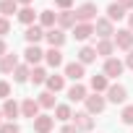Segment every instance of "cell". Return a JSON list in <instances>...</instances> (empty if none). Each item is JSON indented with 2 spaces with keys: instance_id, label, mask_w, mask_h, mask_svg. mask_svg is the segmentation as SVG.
<instances>
[{
  "instance_id": "obj_32",
  "label": "cell",
  "mask_w": 133,
  "mask_h": 133,
  "mask_svg": "<svg viewBox=\"0 0 133 133\" xmlns=\"http://www.w3.org/2000/svg\"><path fill=\"white\" fill-rule=\"evenodd\" d=\"M120 117H123V123H125V125H133V104H125V107H123V112H120Z\"/></svg>"
},
{
  "instance_id": "obj_29",
  "label": "cell",
  "mask_w": 133,
  "mask_h": 133,
  "mask_svg": "<svg viewBox=\"0 0 133 133\" xmlns=\"http://www.w3.org/2000/svg\"><path fill=\"white\" fill-rule=\"evenodd\" d=\"M73 117V112H71V104H57L55 107V120H60V123H68Z\"/></svg>"
},
{
  "instance_id": "obj_37",
  "label": "cell",
  "mask_w": 133,
  "mask_h": 133,
  "mask_svg": "<svg viewBox=\"0 0 133 133\" xmlns=\"http://www.w3.org/2000/svg\"><path fill=\"white\" fill-rule=\"evenodd\" d=\"M60 133H81V130H78L76 125H68V123H65V125L60 128Z\"/></svg>"
},
{
  "instance_id": "obj_31",
  "label": "cell",
  "mask_w": 133,
  "mask_h": 133,
  "mask_svg": "<svg viewBox=\"0 0 133 133\" xmlns=\"http://www.w3.org/2000/svg\"><path fill=\"white\" fill-rule=\"evenodd\" d=\"M37 102H39V107H44V110L57 107V104H55V94H52V91H42V94L37 97Z\"/></svg>"
},
{
  "instance_id": "obj_43",
  "label": "cell",
  "mask_w": 133,
  "mask_h": 133,
  "mask_svg": "<svg viewBox=\"0 0 133 133\" xmlns=\"http://www.w3.org/2000/svg\"><path fill=\"white\" fill-rule=\"evenodd\" d=\"M0 125H3V110H0Z\"/></svg>"
},
{
  "instance_id": "obj_1",
  "label": "cell",
  "mask_w": 133,
  "mask_h": 133,
  "mask_svg": "<svg viewBox=\"0 0 133 133\" xmlns=\"http://www.w3.org/2000/svg\"><path fill=\"white\" fill-rule=\"evenodd\" d=\"M84 104H86V112H89V115H99V112L107 107V97H102V94H89V97L84 99Z\"/></svg>"
},
{
  "instance_id": "obj_19",
  "label": "cell",
  "mask_w": 133,
  "mask_h": 133,
  "mask_svg": "<svg viewBox=\"0 0 133 133\" xmlns=\"http://www.w3.org/2000/svg\"><path fill=\"white\" fill-rule=\"evenodd\" d=\"M125 16H128V11H125L120 3H110V5H107V18H110L112 24L120 21V18H125Z\"/></svg>"
},
{
  "instance_id": "obj_12",
  "label": "cell",
  "mask_w": 133,
  "mask_h": 133,
  "mask_svg": "<svg viewBox=\"0 0 133 133\" xmlns=\"http://www.w3.org/2000/svg\"><path fill=\"white\" fill-rule=\"evenodd\" d=\"M44 34H47V31H44L42 26H37V24H34V26H26V31H24V39H26L29 44H39V42L44 39Z\"/></svg>"
},
{
  "instance_id": "obj_27",
  "label": "cell",
  "mask_w": 133,
  "mask_h": 133,
  "mask_svg": "<svg viewBox=\"0 0 133 133\" xmlns=\"http://www.w3.org/2000/svg\"><path fill=\"white\" fill-rule=\"evenodd\" d=\"M47 78H50V76H47V71L42 68V65H34V68H31V78H29V81H31L34 86H42V84H47Z\"/></svg>"
},
{
  "instance_id": "obj_30",
  "label": "cell",
  "mask_w": 133,
  "mask_h": 133,
  "mask_svg": "<svg viewBox=\"0 0 133 133\" xmlns=\"http://www.w3.org/2000/svg\"><path fill=\"white\" fill-rule=\"evenodd\" d=\"M13 13H18V3L16 0H3V3H0V16H13Z\"/></svg>"
},
{
  "instance_id": "obj_39",
  "label": "cell",
  "mask_w": 133,
  "mask_h": 133,
  "mask_svg": "<svg viewBox=\"0 0 133 133\" xmlns=\"http://www.w3.org/2000/svg\"><path fill=\"white\" fill-rule=\"evenodd\" d=\"M125 68H133V50H130L128 57H125Z\"/></svg>"
},
{
  "instance_id": "obj_35",
  "label": "cell",
  "mask_w": 133,
  "mask_h": 133,
  "mask_svg": "<svg viewBox=\"0 0 133 133\" xmlns=\"http://www.w3.org/2000/svg\"><path fill=\"white\" fill-rule=\"evenodd\" d=\"M0 97H3V99H11V84H8V81H0Z\"/></svg>"
},
{
  "instance_id": "obj_15",
  "label": "cell",
  "mask_w": 133,
  "mask_h": 133,
  "mask_svg": "<svg viewBox=\"0 0 133 133\" xmlns=\"http://www.w3.org/2000/svg\"><path fill=\"white\" fill-rule=\"evenodd\" d=\"M52 125H55V117H50V115H37L34 117V130L37 133H50Z\"/></svg>"
},
{
  "instance_id": "obj_3",
  "label": "cell",
  "mask_w": 133,
  "mask_h": 133,
  "mask_svg": "<svg viewBox=\"0 0 133 133\" xmlns=\"http://www.w3.org/2000/svg\"><path fill=\"white\" fill-rule=\"evenodd\" d=\"M76 18H78V24H91V21H97V5H94V3L78 5V8H76Z\"/></svg>"
},
{
  "instance_id": "obj_33",
  "label": "cell",
  "mask_w": 133,
  "mask_h": 133,
  "mask_svg": "<svg viewBox=\"0 0 133 133\" xmlns=\"http://www.w3.org/2000/svg\"><path fill=\"white\" fill-rule=\"evenodd\" d=\"M0 133H21V128H18L16 123H11V120H8V123L0 125Z\"/></svg>"
},
{
  "instance_id": "obj_21",
  "label": "cell",
  "mask_w": 133,
  "mask_h": 133,
  "mask_svg": "<svg viewBox=\"0 0 133 133\" xmlns=\"http://www.w3.org/2000/svg\"><path fill=\"white\" fill-rule=\"evenodd\" d=\"M86 97H89V91H86L84 84H73V86L68 89V99H71V102H84Z\"/></svg>"
},
{
  "instance_id": "obj_11",
  "label": "cell",
  "mask_w": 133,
  "mask_h": 133,
  "mask_svg": "<svg viewBox=\"0 0 133 133\" xmlns=\"http://www.w3.org/2000/svg\"><path fill=\"white\" fill-rule=\"evenodd\" d=\"M24 60H26V65H31V68H34L37 63H42V60H44V52H42L37 44H29V47H26V52H24Z\"/></svg>"
},
{
  "instance_id": "obj_40",
  "label": "cell",
  "mask_w": 133,
  "mask_h": 133,
  "mask_svg": "<svg viewBox=\"0 0 133 133\" xmlns=\"http://www.w3.org/2000/svg\"><path fill=\"white\" fill-rule=\"evenodd\" d=\"M3 55H8V47H5V42H3V37H0V57Z\"/></svg>"
},
{
  "instance_id": "obj_23",
  "label": "cell",
  "mask_w": 133,
  "mask_h": 133,
  "mask_svg": "<svg viewBox=\"0 0 133 133\" xmlns=\"http://www.w3.org/2000/svg\"><path fill=\"white\" fill-rule=\"evenodd\" d=\"M112 52H115V42L112 39H99L97 42V55H102L107 60V57H112Z\"/></svg>"
},
{
  "instance_id": "obj_16",
  "label": "cell",
  "mask_w": 133,
  "mask_h": 133,
  "mask_svg": "<svg viewBox=\"0 0 133 133\" xmlns=\"http://www.w3.org/2000/svg\"><path fill=\"white\" fill-rule=\"evenodd\" d=\"M18 65H21V63H18V57H16V55H11V52L0 57V71H3V73H13Z\"/></svg>"
},
{
  "instance_id": "obj_14",
  "label": "cell",
  "mask_w": 133,
  "mask_h": 133,
  "mask_svg": "<svg viewBox=\"0 0 133 133\" xmlns=\"http://www.w3.org/2000/svg\"><path fill=\"white\" fill-rule=\"evenodd\" d=\"M21 115L34 120V117L39 115V102H37V99H31V97H26V99L21 102Z\"/></svg>"
},
{
  "instance_id": "obj_7",
  "label": "cell",
  "mask_w": 133,
  "mask_h": 133,
  "mask_svg": "<svg viewBox=\"0 0 133 133\" xmlns=\"http://www.w3.org/2000/svg\"><path fill=\"white\" fill-rule=\"evenodd\" d=\"M73 125H76L81 133H89V130L94 128V120H91V115L84 110V112H76V115H73Z\"/></svg>"
},
{
  "instance_id": "obj_34",
  "label": "cell",
  "mask_w": 133,
  "mask_h": 133,
  "mask_svg": "<svg viewBox=\"0 0 133 133\" xmlns=\"http://www.w3.org/2000/svg\"><path fill=\"white\" fill-rule=\"evenodd\" d=\"M8 31H11V21H8L5 16H0V37H5Z\"/></svg>"
},
{
  "instance_id": "obj_10",
  "label": "cell",
  "mask_w": 133,
  "mask_h": 133,
  "mask_svg": "<svg viewBox=\"0 0 133 133\" xmlns=\"http://www.w3.org/2000/svg\"><path fill=\"white\" fill-rule=\"evenodd\" d=\"M84 65L76 60V63H68L65 65V78H71V81H76V84H81V78H84Z\"/></svg>"
},
{
  "instance_id": "obj_38",
  "label": "cell",
  "mask_w": 133,
  "mask_h": 133,
  "mask_svg": "<svg viewBox=\"0 0 133 133\" xmlns=\"http://www.w3.org/2000/svg\"><path fill=\"white\" fill-rule=\"evenodd\" d=\"M117 3H120L125 11H133V0H117Z\"/></svg>"
},
{
  "instance_id": "obj_41",
  "label": "cell",
  "mask_w": 133,
  "mask_h": 133,
  "mask_svg": "<svg viewBox=\"0 0 133 133\" xmlns=\"http://www.w3.org/2000/svg\"><path fill=\"white\" fill-rule=\"evenodd\" d=\"M128 29L133 31V13H128Z\"/></svg>"
},
{
  "instance_id": "obj_9",
  "label": "cell",
  "mask_w": 133,
  "mask_h": 133,
  "mask_svg": "<svg viewBox=\"0 0 133 133\" xmlns=\"http://www.w3.org/2000/svg\"><path fill=\"white\" fill-rule=\"evenodd\" d=\"M78 24V18H76V11H60L57 13V26L65 31V29H73Z\"/></svg>"
},
{
  "instance_id": "obj_28",
  "label": "cell",
  "mask_w": 133,
  "mask_h": 133,
  "mask_svg": "<svg viewBox=\"0 0 133 133\" xmlns=\"http://www.w3.org/2000/svg\"><path fill=\"white\" fill-rule=\"evenodd\" d=\"M18 21H21L24 26H34V21H37V13H34V8H31V5L21 8V11H18Z\"/></svg>"
},
{
  "instance_id": "obj_4",
  "label": "cell",
  "mask_w": 133,
  "mask_h": 133,
  "mask_svg": "<svg viewBox=\"0 0 133 133\" xmlns=\"http://www.w3.org/2000/svg\"><path fill=\"white\" fill-rule=\"evenodd\" d=\"M123 71H125V63L123 60H117V57H107L104 60V76L107 78H117V76H123Z\"/></svg>"
},
{
  "instance_id": "obj_5",
  "label": "cell",
  "mask_w": 133,
  "mask_h": 133,
  "mask_svg": "<svg viewBox=\"0 0 133 133\" xmlns=\"http://www.w3.org/2000/svg\"><path fill=\"white\" fill-rule=\"evenodd\" d=\"M94 34H99V39H112L115 37V26H112V21L104 16V18H97V24H94Z\"/></svg>"
},
{
  "instance_id": "obj_25",
  "label": "cell",
  "mask_w": 133,
  "mask_h": 133,
  "mask_svg": "<svg viewBox=\"0 0 133 133\" xmlns=\"http://www.w3.org/2000/svg\"><path fill=\"white\" fill-rule=\"evenodd\" d=\"M91 89H94V94H102V91H107V89H110V78H107L104 73H99V76H91Z\"/></svg>"
},
{
  "instance_id": "obj_22",
  "label": "cell",
  "mask_w": 133,
  "mask_h": 133,
  "mask_svg": "<svg viewBox=\"0 0 133 133\" xmlns=\"http://www.w3.org/2000/svg\"><path fill=\"white\" fill-rule=\"evenodd\" d=\"M44 60H47L50 68H57V65H63V52H60L57 47H50V50L44 52Z\"/></svg>"
},
{
  "instance_id": "obj_26",
  "label": "cell",
  "mask_w": 133,
  "mask_h": 133,
  "mask_svg": "<svg viewBox=\"0 0 133 133\" xmlns=\"http://www.w3.org/2000/svg\"><path fill=\"white\" fill-rule=\"evenodd\" d=\"M29 78H31V65L24 63V65H18V68L13 71V81H16V84H26Z\"/></svg>"
},
{
  "instance_id": "obj_8",
  "label": "cell",
  "mask_w": 133,
  "mask_h": 133,
  "mask_svg": "<svg viewBox=\"0 0 133 133\" xmlns=\"http://www.w3.org/2000/svg\"><path fill=\"white\" fill-rule=\"evenodd\" d=\"M44 39L50 42V47H63L65 44V31L60 29V26H55V29H47V34H44Z\"/></svg>"
},
{
  "instance_id": "obj_13",
  "label": "cell",
  "mask_w": 133,
  "mask_h": 133,
  "mask_svg": "<svg viewBox=\"0 0 133 133\" xmlns=\"http://www.w3.org/2000/svg\"><path fill=\"white\" fill-rule=\"evenodd\" d=\"M0 110H3V117H8L11 123H13V117H18V115H21V104H18L16 99H5Z\"/></svg>"
},
{
  "instance_id": "obj_20",
  "label": "cell",
  "mask_w": 133,
  "mask_h": 133,
  "mask_svg": "<svg viewBox=\"0 0 133 133\" xmlns=\"http://www.w3.org/2000/svg\"><path fill=\"white\" fill-rule=\"evenodd\" d=\"M97 57H99V55H97V47H89V44H86V47L78 50V63H81V65H89V63H94Z\"/></svg>"
},
{
  "instance_id": "obj_2",
  "label": "cell",
  "mask_w": 133,
  "mask_h": 133,
  "mask_svg": "<svg viewBox=\"0 0 133 133\" xmlns=\"http://www.w3.org/2000/svg\"><path fill=\"white\" fill-rule=\"evenodd\" d=\"M112 42H115V47L117 50H133V31L130 29H117L115 31V37H112Z\"/></svg>"
},
{
  "instance_id": "obj_36",
  "label": "cell",
  "mask_w": 133,
  "mask_h": 133,
  "mask_svg": "<svg viewBox=\"0 0 133 133\" xmlns=\"http://www.w3.org/2000/svg\"><path fill=\"white\" fill-rule=\"evenodd\" d=\"M55 5H57L60 11H71V5H73V0H55Z\"/></svg>"
},
{
  "instance_id": "obj_18",
  "label": "cell",
  "mask_w": 133,
  "mask_h": 133,
  "mask_svg": "<svg viewBox=\"0 0 133 133\" xmlns=\"http://www.w3.org/2000/svg\"><path fill=\"white\" fill-rule=\"evenodd\" d=\"M91 34H94V24H76V26H73V37H76L78 42H86Z\"/></svg>"
},
{
  "instance_id": "obj_17",
  "label": "cell",
  "mask_w": 133,
  "mask_h": 133,
  "mask_svg": "<svg viewBox=\"0 0 133 133\" xmlns=\"http://www.w3.org/2000/svg\"><path fill=\"white\" fill-rule=\"evenodd\" d=\"M39 26L47 31V29H55L57 26V13L55 11H42L39 13Z\"/></svg>"
},
{
  "instance_id": "obj_24",
  "label": "cell",
  "mask_w": 133,
  "mask_h": 133,
  "mask_svg": "<svg viewBox=\"0 0 133 133\" xmlns=\"http://www.w3.org/2000/svg\"><path fill=\"white\" fill-rule=\"evenodd\" d=\"M44 86H47V91L57 94V91H63V89H65V76H57V73H55V76H50V78H47V84H44Z\"/></svg>"
},
{
  "instance_id": "obj_42",
  "label": "cell",
  "mask_w": 133,
  "mask_h": 133,
  "mask_svg": "<svg viewBox=\"0 0 133 133\" xmlns=\"http://www.w3.org/2000/svg\"><path fill=\"white\" fill-rule=\"evenodd\" d=\"M16 3H18V5H24V8H26V5H31V0H16Z\"/></svg>"
},
{
  "instance_id": "obj_6",
  "label": "cell",
  "mask_w": 133,
  "mask_h": 133,
  "mask_svg": "<svg viewBox=\"0 0 133 133\" xmlns=\"http://www.w3.org/2000/svg\"><path fill=\"white\" fill-rule=\"evenodd\" d=\"M104 94H107V102H112V104H123L128 99V89L120 86V84H110V89Z\"/></svg>"
}]
</instances>
